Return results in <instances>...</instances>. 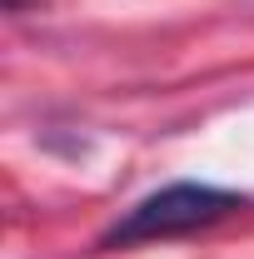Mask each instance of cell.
Returning a JSON list of instances; mask_svg holds the SVG:
<instances>
[{"instance_id": "obj_1", "label": "cell", "mask_w": 254, "mask_h": 259, "mask_svg": "<svg viewBox=\"0 0 254 259\" xmlns=\"http://www.w3.org/2000/svg\"><path fill=\"white\" fill-rule=\"evenodd\" d=\"M234 209H244V199L234 190L199 185V180H175L164 190L135 199L100 234V249H135V244H159V239H185V234H199V229L229 220Z\"/></svg>"}]
</instances>
